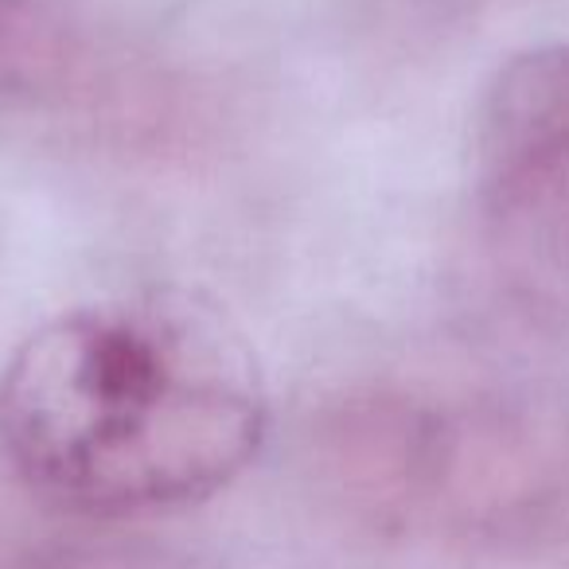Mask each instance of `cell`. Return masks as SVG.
I'll return each mask as SVG.
<instances>
[{
  "instance_id": "4",
  "label": "cell",
  "mask_w": 569,
  "mask_h": 569,
  "mask_svg": "<svg viewBox=\"0 0 569 569\" xmlns=\"http://www.w3.org/2000/svg\"><path fill=\"white\" fill-rule=\"evenodd\" d=\"M480 160L499 172L569 144V40L503 63L480 102Z\"/></svg>"
},
{
  "instance_id": "2",
  "label": "cell",
  "mask_w": 569,
  "mask_h": 569,
  "mask_svg": "<svg viewBox=\"0 0 569 569\" xmlns=\"http://www.w3.org/2000/svg\"><path fill=\"white\" fill-rule=\"evenodd\" d=\"M0 98L118 133H168L180 87L32 0H0Z\"/></svg>"
},
{
  "instance_id": "3",
  "label": "cell",
  "mask_w": 569,
  "mask_h": 569,
  "mask_svg": "<svg viewBox=\"0 0 569 569\" xmlns=\"http://www.w3.org/2000/svg\"><path fill=\"white\" fill-rule=\"evenodd\" d=\"M488 242L522 297L569 312V144L488 176Z\"/></svg>"
},
{
  "instance_id": "1",
  "label": "cell",
  "mask_w": 569,
  "mask_h": 569,
  "mask_svg": "<svg viewBox=\"0 0 569 569\" xmlns=\"http://www.w3.org/2000/svg\"><path fill=\"white\" fill-rule=\"evenodd\" d=\"M269 429L261 363L183 289L106 297L40 325L0 375V449L71 511H172L222 491Z\"/></svg>"
}]
</instances>
